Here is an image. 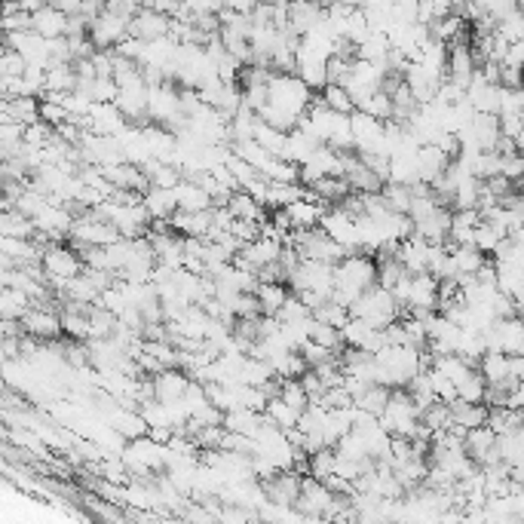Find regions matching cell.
<instances>
[{"label":"cell","mask_w":524,"mask_h":524,"mask_svg":"<svg viewBox=\"0 0 524 524\" xmlns=\"http://www.w3.org/2000/svg\"><path fill=\"white\" fill-rule=\"evenodd\" d=\"M276 316H280V322H304V319H310L313 310L304 304V298L291 291V295L285 298V304L280 307V313H276Z\"/></svg>","instance_id":"47"},{"label":"cell","mask_w":524,"mask_h":524,"mask_svg":"<svg viewBox=\"0 0 524 524\" xmlns=\"http://www.w3.org/2000/svg\"><path fill=\"white\" fill-rule=\"evenodd\" d=\"M215 225V215L212 209L206 212H184L179 209L172 215V230H179L181 236H199V240H206L209 236V230Z\"/></svg>","instance_id":"27"},{"label":"cell","mask_w":524,"mask_h":524,"mask_svg":"<svg viewBox=\"0 0 524 524\" xmlns=\"http://www.w3.org/2000/svg\"><path fill=\"white\" fill-rule=\"evenodd\" d=\"M383 197L390 199L392 212H411V184H399V181H387L383 184Z\"/></svg>","instance_id":"45"},{"label":"cell","mask_w":524,"mask_h":524,"mask_svg":"<svg viewBox=\"0 0 524 524\" xmlns=\"http://www.w3.org/2000/svg\"><path fill=\"white\" fill-rule=\"evenodd\" d=\"M80 77H77L74 61H61V65L46 68V83H43V96H65V92H74Z\"/></svg>","instance_id":"25"},{"label":"cell","mask_w":524,"mask_h":524,"mask_svg":"<svg viewBox=\"0 0 524 524\" xmlns=\"http://www.w3.org/2000/svg\"><path fill=\"white\" fill-rule=\"evenodd\" d=\"M41 120H46L50 126H61V123L71 120V114L65 111V105L59 98H43L41 102Z\"/></svg>","instance_id":"51"},{"label":"cell","mask_w":524,"mask_h":524,"mask_svg":"<svg viewBox=\"0 0 524 524\" xmlns=\"http://www.w3.org/2000/svg\"><path fill=\"white\" fill-rule=\"evenodd\" d=\"M337 469V451L335 448H319L310 454V475L326 482L328 475H335Z\"/></svg>","instance_id":"43"},{"label":"cell","mask_w":524,"mask_h":524,"mask_svg":"<svg viewBox=\"0 0 524 524\" xmlns=\"http://www.w3.org/2000/svg\"><path fill=\"white\" fill-rule=\"evenodd\" d=\"M43 4H46V0H19V6H22V10H28V13L41 10Z\"/></svg>","instance_id":"56"},{"label":"cell","mask_w":524,"mask_h":524,"mask_svg":"<svg viewBox=\"0 0 524 524\" xmlns=\"http://www.w3.org/2000/svg\"><path fill=\"white\" fill-rule=\"evenodd\" d=\"M175 194H179V209H184V212H206L215 206L212 194L197 179H181L179 188H175Z\"/></svg>","instance_id":"26"},{"label":"cell","mask_w":524,"mask_h":524,"mask_svg":"<svg viewBox=\"0 0 524 524\" xmlns=\"http://www.w3.org/2000/svg\"><path fill=\"white\" fill-rule=\"evenodd\" d=\"M503 240H506L503 230H500L497 225H491V221H482V225L475 227V240H473V245H479L484 255H494V252L500 249V243H503Z\"/></svg>","instance_id":"42"},{"label":"cell","mask_w":524,"mask_h":524,"mask_svg":"<svg viewBox=\"0 0 524 524\" xmlns=\"http://www.w3.org/2000/svg\"><path fill=\"white\" fill-rule=\"evenodd\" d=\"M497 31L510 43L524 41V6H519V10H512V13H506L503 19H497Z\"/></svg>","instance_id":"44"},{"label":"cell","mask_w":524,"mask_h":524,"mask_svg":"<svg viewBox=\"0 0 524 524\" xmlns=\"http://www.w3.org/2000/svg\"><path fill=\"white\" fill-rule=\"evenodd\" d=\"M71 240L77 249H83V245H111V243L123 240V234L111 225V221H105L96 209H87L74 218Z\"/></svg>","instance_id":"7"},{"label":"cell","mask_w":524,"mask_h":524,"mask_svg":"<svg viewBox=\"0 0 524 524\" xmlns=\"http://www.w3.org/2000/svg\"><path fill=\"white\" fill-rule=\"evenodd\" d=\"M390 396H392V387H383V383H372V387H368L356 399V405L362 408V411H368V414H374V418H381L383 408H387V402H390Z\"/></svg>","instance_id":"38"},{"label":"cell","mask_w":524,"mask_h":524,"mask_svg":"<svg viewBox=\"0 0 524 524\" xmlns=\"http://www.w3.org/2000/svg\"><path fill=\"white\" fill-rule=\"evenodd\" d=\"M31 307H34V298L28 291L15 289V285H4V295H0V316L4 319H25Z\"/></svg>","instance_id":"30"},{"label":"cell","mask_w":524,"mask_h":524,"mask_svg":"<svg viewBox=\"0 0 524 524\" xmlns=\"http://www.w3.org/2000/svg\"><path fill=\"white\" fill-rule=\"evenodd\" d=\"M350 313L374 322L377 328H387L399 319V316H405L396 295H392V289H383V285H372L368 291H362V298L350 307Z\"/></svg>","instance_id":"3"},{"label":"cell","mask_w":524,"mask_h":524,"mask_svg":"<svg viewBox=\"0 0 524 524\" xmlns=\"http://www.w3.org/2000/svg\"><path fill=\"white\" fill-rule=\"evenodd\" d=\"M322 19H326V4H322V0H291L289 28L298 31L300 37H304L310 28L319 25Z\"/></svg>","instance_id":"21"},{"label":"cell","mask_w":524,"mask_h":524,"mask_svg":"<svg viewBox=\"0 0 524 524\" xmlns=\"http://www.w3.org/2000/svg\"><path fill=\"white\" fill-rule=\"evenodd\" d=\"M359 111L372 114V117H377V120H392V117H396V105H392V96H390L387 89L368 96L365 102L359 105Z\"/></svg>","instance_id":"40"},{"label":"cell","mask_w":524,"mask_h":524,"mask_svg":"<svg viewBox=\"0 0 524 524\" xmlns=\"http://www.w3.org/2000/svg\"><path fill=\"white\" fill-rule=\"evenodd\" d=\"M454 163L451 153H445L438 144H420L418 151V179L423 184H433L438 175L448 172V166Z\"/></svg>","instance_id":"20"},{"label":"cell","mask_w":524,"mask_h":524,"mask_svg":"<svg viewBox=\"0 0 524 524\" xmlns=\"http://www.w3.org/2000/svg\"><path fill=\"white\" fill-rule=\"evenodd\" d=\"M289 289L295 295H300V291H319L322 298L331 300V295H335V264L300 258V264L289 276Z\"/></svg>","instance_id":"6"},{"label":"cell","mask_w":524,"mask_h":524,"mask_svg":"<svg viewBox=\"0 0 524 524\" xmlns=\"http://www.w3.org/2000/svg\"><path fill=\"white\" fill-rule=\"evenodd\" d=\"M0 114H4V120H13V123H22V126H28V123L41 120V102H37V96L4 98V105H0Z\"/></svg>","instance_id":"28"},{"label":"cell","mask_w":524,"mask_h":524,"mask_svg":"<svg viewBox=\"0 0 524 524\" xmlns=\"http://www.w3.org/2000/svg\"><path fill=\"white\" fill-rule=\"evenodd\" d=\"M0 230H4V236H22V240H34L37 236L34 218H28V215L19 212V209H4Z\"/></svg>","instance_id":"33"},{"label":"cell","mask_w":524,"mask_h":524,"mask_svg":"<svg viewBox=\"0 0 524 524\" xmlns=\"http://www.w3.org/2000/svg\"><path fill=\"white\" fill-rule=\"evenodd\" d=\"M169 28H172V15L153 10L148 4L133 15V22H129V34L142 37V41H148V43L160 41V37H169Z\"/></svg>","instance_id":"16"},{"label":"cell","mask_w":524,"mask_h":524,"mask_svg":"<svg viewBox=\"0 0 524 524\" xmlns=\"http://www.w3.org/2000/svg\"><path fill=\"white\" fill-rule=\"evenodd\" d=\"M227 209L236 215V218H243V221H264L267 218V206L261 203V199H255L249 194V190H234V197H230V203H227Z\"/></svg>","instance_id":"31"},{"label":"cell","mask_w":524,"mask_h":524,"mask_svg":"<svg viewBox=\"0 0 524 524\" xmlns=\"http://www.w3.org/2000/svg\"><path fill=\"white\" fill-rule=\"evenodd\" d=\"M68 25H71V15H68L56 4H43L41 10L31 13V28L43 37H68Z\"/></svg>","instance_id":"17"},{"label":"cell","mask_w":524,"mask_h":524,"mask_svg":"<svg viewBox=\"0 0 524 524\" xmlns=\"http://www.w3.org/2000/svg\"><path fill=\"white\" fill-rule=\"evenodd\" d=\"M77 89H83L92 102H117V80L114 77H92V80H83L77 83Z\"/></svg>","instance_id":"36"},{"label":"cell","mask_w":524,"mask_h":524,"mask_svg":"<svg viewBox=\"0 0 524 524\" xmlns=\"http://www.w3.org/2000/svg\"><path fill=\"white\" fill-rule=\"evenodd\" d=\"M503 61H512V65L524 68V41L510 43V52H506V59H503Z\"/></svg>","instance_id":"55"},{"label":"cell","mask_w":524,"mask_h":524,"mask_svg":"<svg viewBox=\"0 0 524 524\" xmlns=\"http://www.w3.org/2000/svg\"><path fill=\"white\" fill-rule=\"evenodd\" d=\"M521 153H524V148H521Z\"/></svg>","instance_id":"57"},{"label":"cell","mask_w":524,"mask_h":524,"mask_svg":"<svg viewBox=\"0 0 524 524\" xmlns=\"http://www.w3.org/2000/svg\"><path fill=\"white\" fill-rule=\"evenodd\" d=\"M457 396L466 399V402H484V399H488V381H484V374L479 368H473L466 381L457 383Z\"/></svg>","instance_id":"39"},{"label":"cell","mask_w":524,"mask_h":524,"mask_svg":"<svg viewBox=\"0 0 524 524\" xmlns=\"http://www.w3.org/2000/svg\"><path fill=\"white\" fill-rule=\"evenodd\" d=\"M372 285H377V258H372V252H353L341 264H335V295H331V300L353 307L362 298V291H368Z\"/></svg>","instance_id":"2"},{"label":"cell","mask_w":524,"mask_h":524,"mask_svg":"<svg viewBox=\"0 0 524 524\" xmlns=\"http://www.w3.org/2000/svg\"><path fill=\"white\" fill-rule=\"evenodd\" d=\"M89 120H92V133H102V135H120L129 126V117L120 111L117 102H96L89 111Z\"/></svg>","instance_id":"19"},{"label":"cell","mask_w":524,"mask_h":524,"mask_svg":"<svg viewBox=\"0 0 524 524\" xmlns=\"http://www.w3.org/2000/svg\"><path fill=\"white\" fill-rule=\"evenodd\" d=\"M22 326H25V335H34L37 341H46V344L59 341L65 335V328H61V310H52V307H43V304L31 307L25 319H22Z\"/></svg>","instance_id":"12"},{"label":"cell","mask_w":524,"mask_h":524,"mask_svg":"<svg viewBox=\"0 0 524 524\" xmlns=\"http://www.w3.org/2000/svg\"><path fill=\"white\" fill-rule=\"evenodd\" d=\"M500 175L512 181H521L524 179V153L521 151H500Z\"/></svg>","instance_id":"50"},{"label":"cell","mask_w":524,"mask_h":524,"mask_svg":"<svg viewBox=\"0 0 524 524\" xmlns=\"http://www.w3.org/2000/svg\"><path fill=\"white\" fill-rule=\"evenodd\" d=\"M475 71H479V56H475L473 43L460 41L448 46V80L460 83L464 89H469Z\"/></svg>","instance_id":"15"},{"label":"cell","mask_w":524,"mask_h":524,"mask_svg":"<svg viewBox=\"0 0 524 524\" xmlns=\"http://www.w3.org/2000/svg\"><path fill=\"white\" fill-rule=\"evenodd\" d=\"M316 319H322V322H328V326H337V328H344L346 322H350V307L346 304H337V300H326V304L319 307V310H313Z\"/></svg>","instance_id":"46"},{"label":"cell","mask_w":524,"mask_h":524,"mask_svg":"<svg viewBox=\"0 0 524 524\" xmlns=\"http://www.w3.org/2000/svg\"><path fill=\"white\" fill-rule=\"evenodd\" d=\"M148 4V0H105V10L117 13V15H126V19H133V15L142 10V6Z\"/></svg>","instance_id":"53"},{"label":"cell","mask_w":524,"mask_h":524,"mask_svg":"<svg viewBox=\"0 0 524 524\" xmlns=\"http://www.w3.org/2000/svg\"><path fill=\"white\" fill-rule=\"evenodd\" d=\"M4 28L6 31H25V28H31V13L22 10L19 0H6V6H4Z\"/></svg>","instance_id":"48"},{"label":"cell","mask_w":524,"mask_h":524,"mask_svg":"<svg viewBox=\"0 0 524 524\" xmlns=\"http://www.w3.org/2000/svg\"><path fill=\"white\" fill-rule=\"evenodd\" d=\"M488 414H491V408L484 402H466V399H460V396L451 402V423L466 429V433L475 427H484V423H488Z\"/></svg>","instance_id":"24"},{"label":"cell","mask_w":524,"mask_h":524,"mask_svg":"<svg viewBox=\"0 0 524 524\" xmlns=\"http://www.w3.org/2000/svg\"><path fill=\"white\" fill-rule=\"evenodd\" d=\"M144 206H148L151 218L172 221V215L179 212V194H175V188H148Z\"/></svg>","instance_id":"29"},{"label":"cell","mask_w":524,"mask_h":524,"mask_svg":"<svg viewBox=\"0 0 524 524\" xmlns=\"http://www.w3.org/2000/svg\"><path fill=\"white\" fill-rule=\"evenodd\" d=\"M310 105H313V89L307 87L298 74L276 71V77L270 80V102L264 111H261V120H267L270 126H276V129L291 133L300 123V117L310 111Z\"/></svg>","instance_id":"1"},{"label":"cell","mask_w":524,"mask_h":524,"mask_svg":"<svg viewBox=\"0 0 524 524\" xmlns=\"http://www.w3.org/2000/svg\"><path fill=\"white\" fill-rule=\"evenodd\" d=\"M341 331L346 346H359V350H368V353H377L387 346V331L377 328L374 322L362 319V316H350V322Z\"/></svg>","instance_id":"14"},{"label":"cell","mask_w":524,"mask_h":524,"mask_svg":"<svg viewBox=\"0 0 524 524\" xmlns=\"http://www.w3.org/2000/svg\"><path fill=\"white\" fill-rule=\"evenodd\" d=\"M335 491L328 488L322 479H304V488H300V497L295 500L298 515H307V519H328L331 506H335Z\"/></svg>","instance_id":"9"},{"label":"cell","mask_w":524,"mask_h":524,"mask_svg":"<svg viewBox=\"0 0 524 524\" xmlns=\"http://www.w3.org/2000/svg\"><path fill=\"white\" fill-rule=\"evenodd\" d=\"M255 138L273 153V157H285V148H289V133H285V129H276V126H270L267 120H261L255 129Z\"/></svg>","instance_id":"37"},{"label":"cell","mask_w":524,"mask_h":524,"mask_svg":"<svg viewBox=\"0 0 524 524\" xmlns=\"http://www.w3.org/2000/svg\"><path fill=\"white\" fill-rule=\"evenodd\" d=\"M28 71V59L22 56L19 50L6 46L4 50V59H0V77H22Z\"/></svg>","instance_id":"49"},{"label":"cell","mask_w":524,"mask_h":524,"mask_svg":"<svg viewBox=\"0 0 524 524\" xmlns=\"http://www.w3.org/2000/svg\"><path fill=\"white\" fill-rule=\"evenodd\" d=\"M433 392H436V399L438 402H454L457 399V383L451 381L448 374H442V372H436L433 368Z\"/></svg>","instance_id":"52"},{"label":"cell","mask_w":524,"mask_h":524,"mask_svg":"<svg viewBox=\"0 0 524 524\" xmlns=\"http://www.w3.org/2000/svg\"><path fill=\"white\" fill-rule=\"evenodd\" d=\"M300 488H304V475L291 469H280L276 475L264 479V494L273 506H295V500L300 497Z\"/></svg>","instance_id":"13"},{"label":"cell","mask_w":524,"mask_h":524,"mask_svg":"<svg viewBox=\"0 0 524 524\" xmlns=\"http://www.w3.org/2000/svg\"><path fill=\"white\" fill-rule=\"evenodd\" d=\"M83 255L80 249H68V245L61 243H50L43 249V270H46V282H50V289L59 291L65 289L68 280H74V276L83 273Z\"/></svg>","instance_id":"4"},{"label":"cell","mask_w":524,"mask_h":524,"mask_svg":"<svg viewBox=\"0 0 524 524\" xmlns=\"http://www.w3.org/2000/svg\"><path fill=\"white\" fill-rule=\"evenodd\" d=\"M129 22L133 19H126V15L105 10L98 19H92V25H89L92 43H96L98 50H117V46L129 37Z\"/></svg>","instance_id":"11"},{"label":"cell","mask_w":524,"mask_h":524,"mask_svg":"<svg viewBox=\"0 0 524 524\" xmlns=\"http://www.w3.org/2000/svg\"><path fill=\"white\" fill-rule=\"evenodd\" d=\"M255 295L261 300V310H264L267 316H276L291 291H289V282H261Z\"/></svg>","instance_id":"34"},{"label":"cell","mask_w":524,"mask_h":524,"mask_svg":"<svg viewBox=\"0 0 524 524\" xmlns=\"http://www.w3.org/2000/svg\"><path fill=\"white\" fill-rule=\"evenodd\" d=\"M328 206L331 203H326V199L300 197V199H295V203L285 206V212H289L291 227L295 230H310V227H319V221H322V215L328 212Z\"/></svg>","instance_id":"22"},{"label":"cell","mask_w":524,"mask_h":524,"mask_svg":"<svg viewBox=\"0 0 524 524\" xmlns=\"http://www.w3.org/2000/svg\"><path fill=\"white\" fill-rule=\"evenodd\" d=\"M264 414L276 423V427H282V429H295L298 423H300V411H298V408H291L282 396H270Z\"/></svg>","instance_id":"35"},{"label":"cell","mask_w":524,"mask_h":524,"mask_svg":"<svg viewBox=\"0 0 524 524\" xmlns=\"http://www.w3.org/2000/svg\"><path fill=\"white\" fill-rule=\"evenodd\" d=\"M255 6H258V0H225V6H221V10H234V13H240V15H252V13H255Z\"/></svg>","instance_id":"54"},{"label":"cell","mask_w":524,"mask_h":524,"mask_svg":"<svg viewBox=\"0 0 524 524\" xmlns=\"http://www.w3.org/2000/svg\"><path fill=\"white\" fill-rule=\"evenodd\" d=\"M479 372L484 374L488 387H500V383L515 381L512 377V356L503 350H484V356L479 359Z\"/></svg>","instance_id":"23"},{"label":"cell","mask_w":524,"mask_h":524,"mask_svg":"<svg viewBox=\"0 0 524 524\" xmlns=\"http://www.w3.org/2000/svg\"><path fill=\"white\" fill-rule=\"evenodd\" d=\"M190 374L184 368H163V372L153 374V396L160 402H175V399H184V392L190 390Z\"/></svg>","instance_id":"18"},{"label":"cell","mask_w":524,"mask_h":524,"mask_svg":"<svg viewBox=\"0 0 524 524\" xmlns=\"http://www.w3.org/2000/svg\"><path fill=\"white\" fill-rule=\"evenodd\" d=\"M261 423H264V411H255V408H234V411L225 414V427L249 438L258 436Z\"/></svg>","instance_id":"32"},{"label":"cell","mask_w":524,"mask_h":524,"mask_svg":"<svg viewBox=\"0 0 524 524\" xmlns=\"http://www.w3.org/2000/svg\"><path fill=\"white\" fill-rule=\"evenodd\" d=\"M300 252V258L310 261H326V264H341V261L350 255L337 240H331L322 227H310V230H295L291 234V243Z\"/></svg>","instance_id":"5"},{"label":"cell","mask_w":524,"mask_h":524,"mask_svg":"<svg viewBox=\"0 0 524 524\" xmlns=\"http://www.w3.org/2000/svg\"><path fill=\"white\" fill-rule=\"evenodd\" d=\"M322 98H326L328 107H335V111H341V114L356 111V98L350 96V89H346L344 83H328V87L322 89Z\"/></svg>","instance_id":"41"},{"label":"cell","mask_w":524,"mask_h":524,"mask_svg":"<svg viewBox=\"0 0 524 524\" xmlns=\"http://www.w3.org/2000/svg\"><path fill=\"white\" fill-rule=\"evenodd\" d=\"M353 138L359 153H387V120H377L365 111H353Z\"/></svg>","instance_id":"10"},{"label":"cell","mask_w":524,"mask_h":524,"mask_svg":"<svg viewBox=\"0 0 524 524\" xmlns=\"http://www.w3.org/2000/svg\"><path fill=\"white\" fill-rule=\"evenodd\" d=\"M319 227L326 230L331 240L341 243L344 249L350 252V255H353V252H362V243H359V218H356V215L346 212L341 203L328 206V212L322 215Z\"/></svg>","instance_id":"8"}]
</instances>
